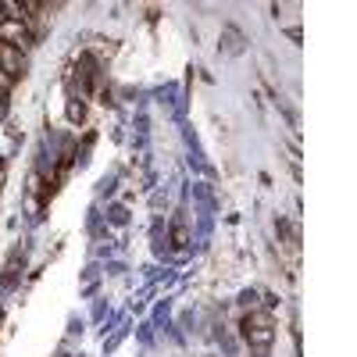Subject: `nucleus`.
Instances as JSON below:
<instances>
[{
  "label": "nucleus",
  "mask_w": 357,
  "mask_h": 357,
  "mask_svg": "<svg viewBox=\"0 0 357 357\" xmlns=\"http://www.w3.org/2000/svg\"><path fill=\"white\" fill-rule=\"evenodd\" d=\"M0 40L11 43V47H18V50H25V43H29L25 22H4V25H0Z\"/></svg>",
  "instance_id": "obj_1"
},
{
  "label": "nucleus",
  "mask_w": 357,
  "mask_h": 357,
  "mask_svg": "<svg viewBox=\"0 0 357 357\" xmlns=\"http://www.w3.org/2000/svg\"><path fill=\"white\" fill-rule=\"evenodd\" d=\"M0 68L8 75H18L22 72V50L11 47V43H0Z\"/></svg>",
  "instance_id": "obj_2"
},
{
  "label": "nucleus",
  "mask_w": 357,
  "mask_h": 357,
  "mask_svg": "<svg viewBox=\"0 0 357 357\" xmlns=\"http://www.w3.org/2000/svg\"><path fill=\"white\" fill-rule=\"evenodd\" d=\"M11 86H15V75H8L4 68H0V89H4V93H8Z\"/></svg>",
  "instance_id": "obj_3"
},
{
  "label": "nucleus",
  "mask_w": 357,
  "mask_h": 357,
  "mask_svg": "<svg viewBox=\"0 0 357 357\" xmlns=\"http://www.w3.org/2000/svg\"><path fill=\"white\" fill-rule=\"evenodd\" d=\"M4 97H8V93H4V89H0V107H4Z\"/></svg>",
  "instance_id": "obj_4"
},
{
  "label": "nucleus",
  "mask_w": 357,
  "mask_h": 357,
  "mask_svg": "<svg viewBox=\"0 0 357 357\" xmlns=\"http://www.w3.org/2000/svg\"><path fill=\"white\" fill-rule=\"evenodd\" d=\"M0 25H4V8H0Z\"/></svg>",
  "instance_id": "obj_5"
}]
</instances>
